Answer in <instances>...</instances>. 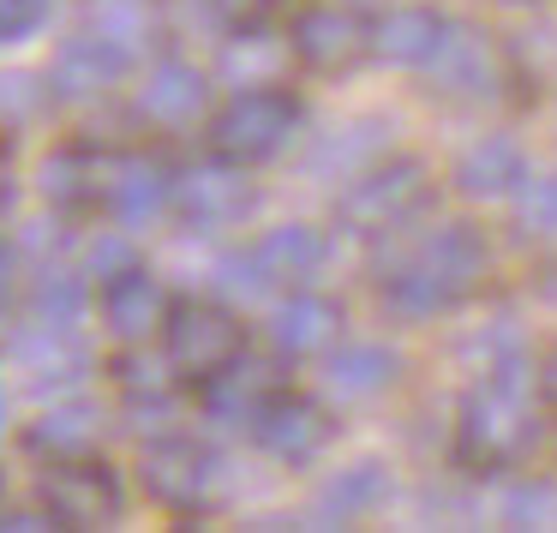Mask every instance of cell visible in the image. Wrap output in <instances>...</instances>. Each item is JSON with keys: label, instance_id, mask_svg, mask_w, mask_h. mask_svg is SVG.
Listing matches in <instances>:
<instances>
[{"label": "cell", "instance_id": "74e56055", "mask_svg": "<svg viewBox=\"0 0 557 533\" xmlns=\"http://www.w3.org/2000/svg\"><path fill=\"white\" fill-rule=\"evenodd\" d=\"M0 432H7V389H0Z\"/></svg>", "mask_w": 557, "mask_h": 533}, {"label": "cell", "instance_id": "277c9868", "mask_svg": "<svg viewBox=\"0 0 557 533\" xmlns=\"http://www.w3.org/2000/svg\"><path fill=\"white\" fill-rule=\"evenodd\" d=\"M300 126H306V109L288 85H258V90H234L222 109H210L205 138L216 157L258 169V162H276L300 138Z\"/></svg>", "mask_w": 557, "mask_h": 533}, {"label": "cell", "instance_id": "f1b7e54d", "mask_svg": "<svg viewBox=\"0 0 557 533\" xmlns=\"http://www.w3.org/2000/svg\"><path fill=\"white\" fill-rule=\"evenodd\" d=\"M366 133H377V121H348V126H336V133L324 138V157H318L312 169H318V174H342V181H354L366 162H377V145H372Z\"/></svg>", "mask_w": 557, "mask_h": 533}, {"label": "cell", "instance_id": "f35d334b", "mask_svg": "<svg viewBox=\"0 0 557 533\" xmlns=\"http://www.w3.org/2000/svg\"><path fill=\"white\" fill-rule=\"evenodd\" d=\"M509 7H540V0H509Z\"/></svg>", "mask_w": 557, "mask_h": 533}, {"label": "cell", "instance_id": "7c38bea8", "mask_svg": "<svg viewBox=\"0 0 557 533\" xmlns=\"http://www.w3.org/2000/svg\"><path fill=\"white\" fill-rule=\"evenodd\" d=\"M133 114L150 133H186V126L210 121V78L193 61H181V54H162V61H150L138 73Z\"/></svg>", "mask_w": 557, "mask_h": 533}, {"label": "cell", "instance_id": "e0dca14e", "mask_svg": "<svg viewBox=\"0 0 557 533\" xmlns=\"http://www.w3.org/2000/svg\"><path fill=\"white\" fill-rule=\"evenodd\" d=\"M7 360H13V372L25 377L37 396H49V389H61V384H78V377L90 372V354H85V342H78V330L37 324V318H30V330L13 336Z\"/></svg>", "mask_w": 557, "mask_h": 533}, {"label": "cell", "instance_id": "4dcf8cb0", "mask_svg": "<svg viewBox=\"0 0 557 533\" xmlns=\"http://www.w3.org/2000/svg\"><path fill=\"white\" fill-rule=\"evenodd\" d=\"M461 360H473V372H485V365H509V360H528L521 324H516V318H492V324H480L468 342H461Z\"/></svg>", "mask_w": 557, "mask_h": 533}, {"label": "cell", "instance_id": "4316f807", "mask_svg": "<svg viewBox=\"0 0 557 533\" xmlns=\"http://www.w3.org/2000/svg\"><path fill=\"white\" fill-rule=\"evenodd\" d=\"M78 25L145 54L157 42V0H78Z\"/></svg>", "mask_w": 557, "mask_h": 533}, {"label": "cell", "instance_id": "6da1fadb", "mask_svg": "<svg viewBox=\"0 0 557 533\" xmlns=\"http://www.w3.org/2000/svg\"><path fill=\"white\" fill-rule=\"evenodd\" d=\"M545 432V389L528 360L473 372L456 408V461L468 473H516Z\"/></svg>", "mask_w": 557, "mask_h": 533}, {"label": "cell", "instance_id": "30bf717a", "mask_svg": "<svg viewBox=\"0 0 557 533\" xmlns=\"http://www.w3.org/2000/svg\"><path fill=\"white\" fill-rule=\"evenodd\" d=\"M252 444L264 449L270 461H282V468H312V461L336 444V413L318 396H306V389L282 384L276 396L264 401V413L252 420Z\"/></svg>", "mask_w": 557, "mask_h": 533}, {"label": "cell", "instance_id": "d6a6232c", "mask_svg": "<svg viewBox=\"0 0 557 533\" xmlns=\"http://www.w3.org/2000/svg\"><path fill=\"white\" fill-rule=\"evenodd\" d=\"M126 264H138V258H133V246H126V240H114V234H109V240L97 234V240L85 246V276H90V282H109V276H121Z\"/></svg>", "mask_w": 557, "mask_h": 533}, {"label": "cell", "instance_id": "8fae6325", "mask_svg": "<svg viewBox=\"0 0 557 533\" xmlns=\"http://www.w3.org/2000/svg\"><path fill=\"white\" fill-rule=\"evenodd\" d=\"M294 42V61L306 73H324V78H342L354 66L377 61L372 54V18L360 7H306L288 30Z\"/></svg>", "mask_w": 557, "mask_h": 533}, {"label": "cell", "instance_id": "ba28073f", "mask_svg": "<svg viewBox=\"0 0 557 533\" xmlns=\"http://www.w3.org/2000/svg\"><path fill=\"white\" fill-rule=\"evenodd\" d=\"M37 504L54 516V528H109L121 516V473L102 456L73 461H42L37 473Z\"/></svg>", "mask_w": 557, "mask_h": 533}, {"label": "cell", "instance_id": "2e32d148", "mask_svg": "<svg viewBox=\"0 0 557 533\" xmlns=\"http://www.w3.org/2000/svg\"><path fill=\"white\" fill-rule=\"evenodd\" d=\"M109 174H114V150L102 145H61L37 162V193L49 210L78 216V210H102L109 204Z\"/></svg>", "mask_w": 557, "mask_h": 533}, {"label": "cell", "instance_id": "ffe728a7", "mask_svg": "<svg viewBox=\"0 0 557 533\" xmlns=\"http://www.w3.org/2000/svg\"><path fill=\"white\" fill-rule=\"evenodd\" d=\"M246 252H252V264H258V276H264L270 294L306 288V282L330 264V240L312 228V222H282V228L258 234Z\"/></svg>", "mask_w": 557, "mask_h": 533}, {"label": "cell", "instance_id": "1f68e13d", "mask_svg": "<svg viewBox=\"0 0 557 533\" xmlns=\"http://www.w3.org/2000/svg\"><path fill=\"white\" fill-rule=\"evenodd\" d=\"M497 516H504V528H557V485L516 480Z\"/></svg>", "mask_w": 557, "mask_h": 533}, {"label": "cell", "instance_id": "44dd1931", "mask_svg": "<svg viewBox=\"0 0 557 533\" xmlns=\"http://www.w3.org/2000/svg\"><path fill=\"white\" fill-rule=\"evenodd\" d=\"M294 66V42L264 30L258 18L222 30V54H216V78L228 90H258V85H282Z\"/></svg>", "mask_w": 557, "mask_h": 533}, {"label": "cell", "instance_id": "603a6c76", "mask_svg": "<svg viewBox=\"0 0 557 533\" xmlns=\"http://www.w3.org/2000/svg\"><path fill=\"white\" fill-rule=\"evenodd\" d=\"M282 389L276 365L270 360H252V348L240 354V360L228 365V372H216L210 384H198V401H205V413L216 425H234V432H252V420L264 413V401Z\"/></svg>", "mask_w": 557, "mask_h": 533}, {"label": "cell", "instance_id": "484cf974", "mask_svg": "<svg viewBox=\"0 0 557 533\" xmlns=\"http://www.w3.org/2000/svg\"><path fill=\"white\" fill-rule=\"evenodd\" d=\"M449 18L432 13V7H389L384 18H372V54L384 66H408V73H425L432 54L444 49Z\"/></svg>", "mask_w": 557, "mask_h": 533}, {"label": "cell", "instance_id": "3957f363", "mask_svg": "<svg viewBox=\"0 0 557 533\" xmlns=\"http://www.w3.org/2000/svg\"><path fill=\"white\" fill-rule=\"evenodd\" d=\"M425 204H432V169L420 157H377L354 181H342L336 222L360 240H384L408 228Z\"/></svg>", "mask_w": 557, "mask_h": 533}, {"label": "cell", "instance_id": "52a82bcc", "mask_svg": "<svg viewBox=\"0 0 557 533\" xmlns=\"http://www.w3.org/2000/svg\"><path fill=\"white\" fill-rule=\"evenodd\" d=\"M258 210V186L246 162H228L210 150V162L174 169V222L186 234H228L246 228Z\"/></svg>", "mask_w": 557, "mask_h": 533}, {"label": "cell", "instance_id": "83f0119b", "mask_svg": "<svg viewBox=\"0 0 557 533\" xmlns=\"http://www.w3.org/2000/svg\"><path fill=\"white\" fill-rule=\"evenodd\" d=\"M85 306H90V276H85V270H66V264L61 270H42V276L25 288V312L37 318V324L78 330Z\"/></svg>", "mask_w": 557, "mask_h": 533}, {"label": "cell", "instance_id": "5b68a950", "mask_svg": "<svg viewBox=\"0 0 557 533\" xmlns=\"http://www.w3.org/2000/svg\"><path fill=\"white\" fill-rule=\"evenodd\" d=\"M162 354H169V365L181 372V384L198 389L246 354V318L234 312L228 300H210V294L174 300L169 324H162Z\"/></svg>", "mask_w": 557, "mask_h": 533}, {"label": "cell", "instance_id": "8d00e7d4", "mask_svg": "<svg viewBox=\"0 0 557 533\" xmlns=\"http://www.w3.org/2000/svg\"><path fill=\"white\" fill-rule=\"evenodd\" d=\"M540 389H545V401H557V342H552V354L540 360Z\"/></svg>", "mask_w": 557, "mask_h": 533}, {"label": "cell", "instance_id": "5bb4252c", "mask_svg": "<svg viewBox=\"0 0 557 533\" xmlns=\"http://www.w3.org/2000/svg\"><path fill=\"white\" fill-rule=\"evenodd\" d=\"M342 330H348V318H342V306L330 300V294L288 288L276 300V312H270V348H276L282 365L324 360V354L342 342Z\"/></svg>", "mask_w": 557, "mask_h": 533}, {"label": "cell", "instance_id": "836d02e7", "mask_svg": "<svg viewBox=\"0 0 557 533\" xmlns=\"http://www.w3.org/2000/svg\"><path fill=\"white\" fill-rule=\"evenodd\" d=\"M42 25V0H0V42H25Z\"/></svg>", "mask_w": 557, "mask_h": 533}, {"label": "cell", "instance_id": "d4e9b609", "mask_svg": "<svg viewBox=\"0 0 557 533\" xmlns=\"http://www.w3.org/2000/svg\"><path fill=\"white\" fill-rule=\"evenodd\" d=\"M389 497V468L377 456H360L348 468H336L312 497V528H354Z\"/></svg>", "mask_w": 557, "mask_h": 533}, {"label": "cell", "instance_id": "9c48e42d", "mask_svg": "<svg viewBox=\"0 0 557 533\" xmlns=\"http://www.w3.org/2000/svg\"><path fill=\"white\" fill-rule=\"evenodd\" d=\"M425 73H432V90L449 102H492L509 85V54L492 30L468 25V18H449V37Z\"/></svg>", "mask_w": 557, "mask_h": 533}, {"label": "cell", "instance_id": "d6986e66", "mask_svg": "<svg viewBox=\"0 0 557 533\" xmlns=\"http://www.w3.org/2000/svg\"><path fill=\"white\" fill-rule=\"evenodd\" d=\"M401 377V354L384 342H336L324 354V389L342 408H366V401L389 396Z\"/></svg>", "mask_w": 557, "mask_h": 533}, {"label": "cell", "instance_id": "f546056e", "mask_svg": "<svg viewBox=\"0 0 557 533\" xmlns=\"http://www.w3.org/2000/svg\"><path fill=\"white\" fill-rule=\"evenodd\" d=\"M509 204H516V234L557 240V174H528V186Z\"/></svg>", "mask_w": 557, "mask_h": 533}, {"label": "cell", "instance_id": "7402d4cb", "mask_svg": "<svg viewBox=\"0 0 557 533\" xmlns=\"http://www.w3.org/2000/svg\"><path fill=\"white\" fill-rule=\"evenodd\" d=\"M528 150L516 145V138L504 133H485L473 138L468 150H461L456 162V193L473 198V204H504V198H516L521 186H528Z\"/></svg>", "mask_w": 557, "mask_h": 533}, {"label": "cell", "instance_id": "e575fe53", "mask_svg": "<svg viewBox=\"0 0 557 533\" xmlns=\"http://www.w3.org/2000/svg\"><path fill=\"white\" fill-rule=\"evenodd\" d=\"M18 210V157H13V138L0 133V228L13 222Z\"/></svg>", "mask_w": 557, "mask_h": 533}, {"label": "cell", "instance_id": "d590c367", "mask_svg": "<svg viewBox=\"0 0 557 533\" xmlns=\"http://www.w3.org/2000/svg\"><path fill=\"white\" fill-rule=\"evenodd\" d=\"M18 306V246L0 240V318Z\"/></svg>", "mask_w": 557, "mask_h": 533}, {"label": "cell", "instance_id": "7a4b0ae2", "mask_svg": "<svg viewBox=\"0 0 557 533\" xmlns=\"http://www.w3.org/2000/svg\"><path fill=\"white\" fill-rule=\"evenodd\" d=\"M492 270V246L473 222H437L413 234L396 252V264L377 276V294L396 318H444L461 306Z\"/></svg>", "mask_w": 557, "mask_h": 533}, {"label": "cell", "instance_id": "9a60e30c", "mask_svg": "<svg viewBox=\"0 0 557 533\" xmlns=\"http://www.w3.org/2000/svg\"><path fill=\"white\" fill-rule=\"evenodd\" d=\"M169 312H174V294L150 264H126L121 276L102 282V324L126 348H145L150 336H162Z\"/></svg>", "mask_w": 557, "mask_h": 533}, {"label": "cell", "instance_id": "4fadbf2b", "mask_svg": "<svg viewBox=\"0 0 557 533\" xmlns=\"http://www.w3.org/2000/svg\"><path fill=\"white\" fill-rule=\"evenodd\" d=\"M138 61H145V54H133V49H121V42H109V37L78 25L49 61V97L54 102H90V97H102V90L126 85V78L138 73Z\"/></svg>", "mask_w": 557, "mask_h": 533}, {"label": "cell", "instance_id": "ac0fdd59", "mask_svg": "<svg viewBox=\"0 0 557 533\" xmlns=\"http://www.w3.org/2000/svg\"><path fill=\"white\" fill-rule=\"evenodd\" d=\"M109 210L126 228H145L162 210H174V169L150 150H114V174H109Z\"/></svg>", "mask_w": 557, "mask_h": 533}, {"label": "cell", "instance_id": "cb8c5ba5", "mask_svg": "<svg viewBox=\"0 0 557 533\" xmlns=\"http://www.w3.org/2000/svg\"><path fill=\"white\" fill-rule=\"evenodd\" d=\"M102 432H109V413L85 396H66L25 425V449L37 461H73V456H97Z\"/></svg>", "mask_w": 557, "mask_h": 533}, {"label": "cell", "instance_id": "8992f818", "mask_svg": "<svg viewBox=\"0 0 557 533\" xmlns=\"http://www.w3.org/2000/svg\"><path fill=\"white\" fill-rule=\"evenodd\" d=\"M138 485H145L150 504H162L169 516H210L222 497V456L205 444V437L186 432H162L145 444L138 456Z\"/></svg>", "mask_w": 557, "mask_h": 533}]
</instances>
